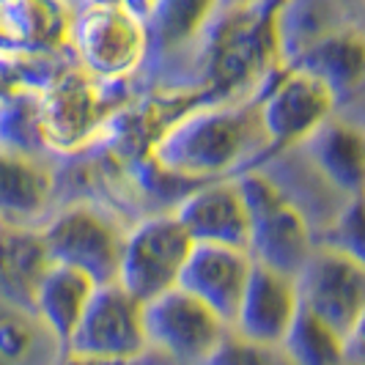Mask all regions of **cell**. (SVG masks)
I'll return each mask as SVG.
<instances>
[{
  "label": "cell",
  "mask_w": 365,
  "mask_h": 365,
  "mask_svg": "<svg viewBox=\"0 0 365 365\" xmlns=\"http://www.w3.org/2000/svg\"><path fill=\"white\" fill-rule=\"evenodd\" d=\"M264 151L256 108L250 102H201L160 132L148 157L182 182L206 184L253 170Z\"/></svg>",
  "instance_id": "6da1fadb"
},
{
  "label": "cell",
  "mask_w": 365,
  "mask_h": 365,
  "mask_svg": "<svg viewBox=\"0 0 365 365\" xmlns=\"http://www.w3.org/2000/svg\"><path fill=\"white\" fill-rule=\"evenodd\" d=\"M283 66L280 17L220 6L198 36L201 102H242Z\"/></svg>",
  "instance_id": "7a4b0ae2"
},
{
  "label": "cell",
  "mask_w": 365,
  "mask_h": 365,
  "mask_svg": "<svg viewBox=\"0 0 365 365\" xmlns=\"http://www.w3.org/2000/svg\"><path fill=\"white\" fill-rule=\"evenodd\" d=\"M250 212L247 256L258 267L297 277L316 253L311 222L302 209L261 170H242L234 176Z\"/></svg>",
  "instance_id": "3957f363"
},
{
  "label": "cell",
  "mask_w": 365,
  "mask_h": 365,
  "mask_svg": "<svg viewBox=\"0 0 365 365\" xmlns=\"http://www.w3.org/2000/svg\"><path fill=\"white\" fill-rule=\"evenodd\" d=\"M148 47L146 19L118 3H86L83 11H74L69 36L74 63L105 86L124 83L138 72Z\"/></svg>",
  "instance_id": "277c9868"
},
{
  "label": "cell",
  "mask_w": 365,
  "mask_h": 365,
  "mask_svg": "<svg viewBox=\"0 0 365 365\" xmlns=\"http://www.w3.org/2000/svg\"><path fill=\"white\" fill-rule=\"evenodd\" d=\"M253 108L264 138L261 160H269L297 146L302 148L313 132L335 115L338 96L319 80L283 63L258 88Z\"/></svg>",
  "instance_id": "5b68a950"
},
{
  "label": "cell",
  "mask_w": 365,
  "mask_h": 365,
  "mask_svg": "<svg viewBox=\"0 0 365 365\" xmlns=\"http://www.w3.org/2000/svg\"><path fill=\"white\" fill-rule=\"evenodd\" d=\"M192 245L173 212L138 220L124 234L115 283L146 305L179 286Z\"/></svg>",
  "instance_id": "8992f818"
},
{
  "label": "cell",
  "mask_w": 365,
  "mask_h": 365,
  "mask_svg": "<svg viewBox=\"0 0 365 365\" xmlns=\"http://www.w3.org/2000/svg\"><path fill=\"white\" fill-rule=\"evenodd\" d=\"M44 148L53 154H80L108 129L113 110L105 83L93 80L77 63H66L38 93Z\"/></svg>",
  "instance_id": "52a82bcc"
},
{
  "label": "cell",
  "mask_w": 365,
  "mask_h": 365,
  "mask_svg": "<svg viewBox=\"0 0 365 365\" xmlns=\"http://www.w3.org/2000/svg\"><path fill=\"white\" fill-rule=\"evenodd\" d=\"M38 228L53 264L88 274L96 286L115 283L124 231L99 209L72 203L53 212Z\"/></svg>",
  "instance_id": "ba28073f"
},
{
  "label": "cell",
  "mask_w": 365,
  "mask_h": 365,
  "mask_svg": "<svg viewBox=\"0 0 365 365\" xmlns=\"http://www.w3.org/2000/svg\"><path fill=\"white\" fill-rule=\"evenodd\" d=\"M61 351L77 360H140L148 351L143 302L118 283L96 286L80 324Z\"/></svg>",
  "instance_id": "9c48e42d"
},
{
  "label": "cell",
  "mask_w": 365,
  "mask_h": 365,
  "mask_svg": "<svg viewBox=\"0 0 365 365\" xmlns=\"http://www.w3.org/2000/svg\"><path fill=\"white\" fill-rule=\"evenodd\" d=\"M143 319L148 349L170 365H201L228 332V322L179 286L146 302Z\"/></svg>",
  "instance_id": "30bf717a"
},
{
  "label": "cell",
  "mask_w": 365,
  "mask_h": 365,
  "mask_svg": "<svg viewBox=\"0 0 365 365\" xmlns=\"http://www.w3.org/2000/svg\"><path fill=\"white\" fill-rule=\"evenodd\" d=\"M294 280L299 308L344 335L365 311V269L327 247H316Z\"/></svg>",
  "instance_id": "8fae6325"
},
{
  "label": "cell",
  "mask_w": 365,
  "mask_h": 365,
  "mask_svg": "<svg viewBox=\"0 0 365 365\" xmlns=\"http://www.w3.org/2000/svg\"><path fill=\"white\" fill-rule=\"evenodd\" d=\"M170 212L195 245H222L247 250L250 212L239 192L237 179L198 184Z\"/></svg>",
  "instance_id": "7c38bea8"
},
{
  "label": "cell",
  "mask_w": 365,
  "mask_h": 365,
  "mask_svg": "<svg viewBox=\"0 0 365 365\" xmlns=\"http://www.w3.org/2000/svg\"><path fill=\"white\" fill-rule=\"evenodd\" d=\"M297 313H299L297 280L253 264L228 327L247 341H256L264 346H280Z\"/></svg>",
  "instance_id": "4fadbf2b"
},
{
  "label": "cell",
  "mask_w": 365,
  "mask_h": 365,
  "mask_svg": "<svg viewBox=\"0 0 365 365\" xmlns=\"http://www.w3.org/2000/svg\"><path fill=\"white\" fill-rule=\"evenodd\" d=\"M72 25L74 11L66 0H0V53H66Z\"/></svg>",
  "instance_id": "5bb4252c"
},
{
  "label": "cell",
  "mask_w": 365,
  "mask_h": 365,
  "mask_svg": "<svg viewBox=\"0 0 365 365\" xmlns=\"http://www.w3.org/2000/svg\"><path fill=\"white\" fill-rule=\"evenodd\" d=\"M250 269L253 261L247 250L222 247V245H192L179 277V289L195 297L198 302L217 313L222 322L231 324V316L237 311L239 294L250 277Z\"/></svg>",
  "instance_id": "9a60e30c"
},
{
  "label": "cell",
  "mask_w": 365,
  "mask_h": 365,
  "mask_svg": "<svg viewBox=\"0 0 365 365\" xmlns=\"http://www.w3.org/2000/svg\"><path fill=\"white\" fill-rule=\"evenodd\" d=\"M302 151L313 170L324 182L349 195L365 192V127L349 118L332 115L302 143Z\"/></svg>",
  "instance_id": "2e32d148"
},
{
  "label": "cell",
  "mask_w": 365,
  "mask_h": 365,
  "mask_svg": "<svg viewBox=\"0 0 365 365\" xmlns=\"http://www.w3.org/2000/svg\"><path fill=\"white\" fill-rule=\"evenodd\" d=\"M55 173L41 157L0 148V222L38 228L50 217Z\"/></svg>",
  "instance_id": "e0dca14e"
},
{
  "label": "cell",
  "mask_w": 365,
  "mask_h": 365,
  "mask_svg": "<svg viewBox=\"0 0 365 365\" xmlns=\"http://www.w3.org/2000/svg\"><path fill=\"white\" fill-rule=\"evenodd\" d=\"M50 267L53 258L41 228L0 222V302L31 316L38 283Z\"/></svg>",
  "instance_id": "ac0fdd59"
},
{
  "label": "cell",
  "mask_w": 365,
  "mask_h": 365,
  "mask_svg": "<svg viewBox=\"0 0 365 365\" xmlns=\"http://www.w3.org/2000/svg\"><path fill=\"white\" fill-rule=\"evenodd\" d=\"M289 66L327 86L341 102L365 88V34L354 28L329 31L302 47Z\"/></svg>",
  "instance_id": "d6986e66"
},
{
  "label": "cell",
  "mask_w": 365,
  "mask_h": 365,
  "mask_svg": "<svg viewBox=\"0 0 365 365\" xmlns=\"http://www.w3.org/2000/svg\"><path fill=\"white\" fill-rule=\"evenodd\" d=\"M93 292H96V283L88 274L77 272L72 267L53 264L50 272L44 274V280L38 283L31 316H36L38 324L63 349L80 324Z\"/></svg>",
  "instance_id": "ffe728a7"
},
{
  "label": "cell",
  "mask_w": 365,
  "mask_h": 365,
  "mask_svg": "<svg viewBox=\"0 0 365 365\" xmlns=\"http://www.w3.org/2000/svg\"><path fill=\"white\" fill-rule=\"evenodd\" d=\"M220 6L222 0H157L151 17L146 19L151 44L173 53L198 41Z\"/></svg>",
  "instance_id": "44dd1931"
},
{
  "label": "cell",
  "mask_w": 365,
  "mask_h": 365,
  "mask_svg": "<svg viewBox=\"0 0 365 365\" xmlns=\"http://www.w3.org/2000/svg\"><path fill=\"white\" fill-rule=\"evenodd\" d=\"M280 351L292 365H346V338L313 313H297Z\"/></svg>",
  "instance_id": "7402d4cb"
},
{
  "label": "cell",
  "mask_w": 365,
  "mask_h": 365,
  "mask_svg": "<svg viewBox=\"0 0 365 365\" xmlns=\"http://www.w3.org/2000/svg\"><path fill=\"white\" fill-rule=\"evenodd\" d=\"M0 148L41 157L44 132H41V110L38 93L22 91L0 99Z\"/></svg>",
  "instance_id": "603a6c76"
},
{
  "label": "cell",
  "mask_w": 365,
  "mask_h": 365,
  "mask_svg": "<svg viewBox=\"0 0 365 365\" xmlns=\"http://www.w3.org/2000/svg\"><path fill=\"white\" fill-rule=\"evenodd\" d=\"M319 247H327L365 269V192L344 198L335 217L327 222Z\"/></svg>",
  "instance_id": "cb8c5ba5"
},
{
  "label": "cell",
  "mask_w": 365,
  "mask_h": 365,
  "mask_svg": "<svg viewBox=\"0 0 365 365\" xmlns=\"http://www.w3.org/2000/svg\"><path fill=\"white\" fill-rule=\"evenodd\" d=\"M201 365H292L280 346H264L256 341H247L228 327V332L220 338V344Z\"/></svg>",
  "instance_id": "d4e9b609"
},
{
  "label": "cell",
  "mask_w": 365,
  "mask_h": 365,
  "mask_svg": "<svg viewBox=\"0 0 365 365\" xmlns=\"http://www.w3.org/2000/svg\"><path fill=\"white\" fill-rule=\"evenodd\" d=\"M34 346V329L22 319H3L0 322V357L17 363L31 354Z\"/></svg>",
  "instance_id": "484cf974"
},
{
  "label": "cell",
  "mask_w": 365,
  "mask_h": 365,
  "mask_svg": "<svg viewBox=\"0 0 365 365\" xmlns=\"http://www.w3.org/2000/svg\"><path fill=\"white\" fill-rule=\"evenodd\" d=\"M346 338V365H365V311L349 327Z\"/></svg>",
  "instance_id": "4316f807"
},
{
  "label": "cell",
  "mask_w": 365,
  "mask_h": 365,
  "mask_svg": "<svg viewBox=\"0 0 365 365\" xmlns=\"http://www.w3.org/2000/svg\"><path fill=\"white\" fill-rule=\"evenodd\" d=\"M225 6H239V9H253V11H264V14H274L283 17V11L292 6L294 0H222Z\"/></svg>",
  "instance_id": "83f0119b"
},
{
  "label": "cell",
  "mask_w": 365,
  "mask_h": 365,
  "mask_svg": "<svg viewBox=\"0 0 365 365\" xmlns=\"http://www.w3.org/2000/svg\"><path fill=\"white\" fill-rule=\"evenodd\" d=\"M63 357L69 360V365H170L165 357H160L151 349H148L140 360H129V363H124V360H77V357H69V354H63Z\"/></svg>",
  "instance_id": "f1b7e54d"
},
{
  "label": "cell",
  "mask_w": 365,
  "mask_h": 365,
  "mask_svg": "<svg viewBox=\"0 0 365 365\" xmlns=\"http://www.w3.org/2000/svg\"><path fill=\"white\" fill-rule=\"evenodd\" d=\"M55 365H69V360H66V357L61 354V360H58V363H55Z\"/></svg>",
  "instance_id": "f546056e"
}]
</instances>
